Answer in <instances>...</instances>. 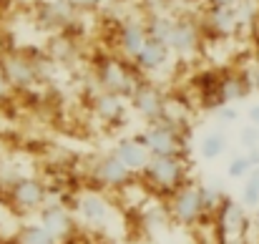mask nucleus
Listing matches in <instances>:
<instances>
[{
    "instance_id": "f257e3e1",
    "label": "nucleus",
    "mask_w": 259,
    "mask_h": 244,
    "mask_svg": "<svg viewBox=\"0 0 259 244\" xmlns=\"http://www.w3.org/2000/svg\"><path fill=\"white\" fill-rule=\"evenodd\" d=\"M166 214L171 217L176 224L181 227H196L209 217L204 194H201V184L196 181H186L184 186H179L169 196V207Z\"/></svg>"
},
{
    "instance_id": "f03ea898",
    "label": "nucleus",
    "mask_w": 259,
    "mask_h": 244,
    "mask_svg": "<svg viewBox=\"0 0 259 244\" xmlns=\"http://www.w3.org/2000/svg\"><path fill=\"white\" fill-rule=\"evenodd\" d=\"M93 78H96V86H98V88L111 91V93H116V96H121V98H126V101H131V96L136 93V88L144 81L134 68H128L126 61H121V58H116V56L103 58V61L98 63Z\"/></svg>"
},
{
    "instance_id": "7ed1b4c3",
    "label": "nucleus",
    "mask_w": 259,
    "mask_h": 244,
    "mask_svg": "<svg viewBox=\"0 0 259 244\" xmlns=\"http://www.w3.org/2000/svg\"><path fill=\"white\" fill-rule=\"evenodd\" d=\"M73 214L76 222L83 224L93 232H103L113 224L116 219V209L108 201V196H103L101 191H81L73 201Z\"/></svg>"
},
{
    "instance_id": "20e7f679",
    "label": "nucleus",
    "mask_w": 259,
    "mask_h": 244,
    "mask_svg": "<svg viewBox=\"0 0 259 244\" xmlns=\"http://www.w3.org/2000/svg\"><path fill=\"white\" fill-rule=\"evenodd\" d=\"M141 176L156 191L171 196L179 186L186 184V161L184 156H151V161Z\"/></svg>"
},
{
    "instance_id": "39448f33",
    "label": "nucleus",
    "mask_w": 259,
    "mask_h": 244,
    "mask_svg": "<svg viewBox=\"0 0 259 244\" xmlns=\"http://www.w3.org/2000/svg\"><path fill=\"white\" fill-rule=\"evenodd\" d=\"M144 139V144L149 146L151 156H181L186 144H184V129H179L176 124L159 118L146 124V129L139 134Z\"/></svg>"
},
{
    "instance_id": "423d86ee",
    "label": "nucleus",
    "mask_w": 259,
    "mask_h": 244,
    "mask_svg": "<svg viewBox=\"0 0 259 244\" xmlns=\"http://www.w3.org/2000/svg\"><path fill=\"white\" fill-rule=\"evenodd\" d=\"M48 201V186L38 176H23L8 189V204L18 214H38Z\"/></svg>"
},
{
    "instance_id": "0eeeda50",
    "label": "nucleus",
    "mask_w": 259,
    "mask_h": 244,
    "mask_svg": "<svg viewBox=\"0 0 259 244\" xmlns=\"http://www.w3.org/2000/svg\"><path fill=\"white\" fill-rule=\"evenodd\" d=\"M217 229H219V242L222 239H234V237H247L252 232V214L249 209L237 201V199H224V204L214 214Z\"/></svg>"
},
{
    "instance_id": "6e6552de",
    "label": "nucleus",
    "mask_w": 259,
    "mask_h": 244,
    "mask_svg": "<svg viewBox=\"0 0 259 244\" xmlns=\"http://www.w3.org/2000/svg\"><path fill=\"white\" fill-rule=\"evenodd\" d=\"M0 71L5 76V81L10 88H18V91H28L33 88L35 83L40 81V73H38V61L25 56V53H13L8 51L0 61Z\"/></svg>"
},
{
    "instance_id": "1a4fd4ad",
    "label": "nucleus",
    "mask_w": 259,
    "mask_h": 244,
    "mask_svg": "<svg viewBox=\"0 0 259 244\" xmlns=\"http://www.w3.org/2000/svg\"><path fill=\"white\" fill-rule=\"evenodd\" d=\"M91 176H93V181H96L101 189L116 191V189H126V186L134 181L136 174H131L113 151H108V154H103V156H98V159L93 161Z\"/></svg>"
},
{
    "instance_id": "9d476101",
    "label": "nucleus",
    "mask_w": 259,
    "mask_h": 244,
    "mask_svg": "<svg viewBox=\"0 0 259 244\" xmlns=\"http://www.w3.org/2000/svg\"><path fill=\"white\" fill-rule=\"evenodd\" d=\"M38 222H40L61 244H66L71 237H73L76 224H78L73 209L66 207L63 201H56V199H51V201L38 212Z\"/></svg>"
},
{
    "instance_id": "9b49d317",
    "label": "nucleus",
    "mask_w": 259,
    "mask_h": 244,
    "mask_svg": "<svg viewBox=\"0 0 259 244\" xmlns=\"http://www.w3.org/2000/svg\"><path fill=\"white\" fill-rule=\"evenodd\" d=\"M128 103H131V108H134L146 124H151V121L164 118L166 106H169V96H166L156 83L141 81V86L136 88V93L131 96Z\"/></svg>"
},
{
    "instance_id": "f8f14e48",
    "label": "nucleus",
    "mask_w": 259,
    "mask_h": 244,
    "mask_svg": "<svg viewBox=\"0 0 259 244\" xmlns=\"http://www.w3.org/2000/svg\"><path fill=\"white\" fill-rule=\"evenodd\" d=\"M201 40H204V33H201V25L194 18H189V15L174 18V30L171 40H169V48H171L174 56H179V58L196 56L199 48H201Z\"/></svg>"
},
{
    "instance_id": "ddd939ff",
    "label": "nucleus",
    "mask_w": 259,
    "mask_h": 244,
    "mask_svg": "<svg viewBox=\"0 0 259 244\" xmlns=\"http://www.w3.org/2000/svg\"><path fill=\"white\" fill-rule=\"evenodd\" d=\"M244 10H247V3H242L237 8H232V5H209L206 25L211 28V33H217L222 38H232L247 20Z\"/></svg>"
},
{
    "instance_id": "4468645a",
    "label": "nucleus",
    "mask_w": 259,
    "mask_h": 244,
    "mask_svg": "<svg viewBox=\"0 0 259 244\" xmlns=\"http://www.w3.org/2000/svg\"><path fill=\"white\" fill-rule=\"evenodd\" d=\"M111 151L121 159V164H123L131 174H144V169L151 161V151H149V146L144 144L141 136H121V139L113 144Z\"/></svg>"
},
{
    "instance_id": "2eb2a0df",
    "label": "nucleus",
    "mask_w": 259,
    "mask_h": 244,
    "mask_svg": "<svg viewBox=\"0 0 259 244\" xmlns=\"http://www.w3.org/2000/svg\"><path fill=\"white\" fill-rule=\"evenodd\" d=\"M126 98L111 93V91H103L96 86V93H93V116L101 118L103 124H121L126 118Z\"/></svg>"
},
{
    "instance_id": "dca6fc26",
    "label": "nucleus",
    "mask_w": 259,
    "mask_h": 244,
    "mask_svg": "<svg viewBox=\"0 0 259 244\" xmlns=\"http://www.w3.org/2000/svg\"><path fill=\"white\" fill-rule=\"evenodd\" d=\"M146 40H149V33H146V23H141V20H136V18H128L121 28H118V33H116V43H118V51H121V56L123 58H136V53L146 46Z\"/></svg>"
},
{
    "instance_id": "f3484780",
    "label": "nucleus",
    "mask_w": 259,
    "mask_h": 244,
    "mask_svg": "<svg viewBox=\"0 0 259 244\" xmlns=\"http://www.w3.org/2000/svg\"><path fill=\"white\" fill-rule=\"evenodd\" d=\"M252 91V83L247 78V71H234V73H227L222 76L217 83V98L219 103H242L244 98H249Z\"/></svg>"
},
{
    "instance_id": "a211bd4d",
    "label": "nucleus",
    "mask_w": 259,
    "mask_h": 244,
    "mask_svg": "<svg viewBox=\"0 0 259 244\" xmlns=\"http://www.w3.org/2000/svg\"><path fill=\"white\" fill-rule=\"evenodd\" d=\"M171 48L169 46H164V43H159V40H146V46L136 53V58H134V63H136V68L141 71V73H159L161 68H166L169 66V61H171Z\"/></svg>"
},
{
    "instance_id": "6ab92c4d",
    "label": "nucleus",
    "mask_w": 259,
    "mask_h": 244,
    "mask_svg": "<svg viewBox=\"0 0 259 244\" xmlns=\"http://www.w3.org/2000/svg\"><path fill=\"white\" fill-rule=\"evenodd\" d=\"M76 15H78V10L68 0H46L40 5V20L56 30H66L76 20Z\"/></svg>"
},
{
    "instance_id": "aec40b11",
    "label": "nucleus",
    "mask_w": 259,
    "mask_h": 244,
    "mask_svg": "<svg viewBox=\"0 0 259 244\" xmlns=\"http://www.w3.org/2000/svg\"><path fill=\"white\" fill-rule=\"evenodd\" d=\"M227 146H229L227 134L222 129H214V131H209V134L201 136V141H199V156L204 161H217L219 156H224Z\"/></svg>"
},
{
    "instance_id": "412c9836",
    "label": "nucleus",
    "mask_w": 259,
    "mask_h": 244,
    "mask_svg": "<svg viewBox=\"0 0 259 244\" xmlns=\"http://www.w3.org/2000/svg\"><path fill=\"white\" fill-rule=\"evenodd\" d=\"M144 23H146V33H149L151 40H159V43L169 46L174 30V18L169 13H151Z\"/></svg>"
},
{
    "instance_id": "4be33fe9",
    "label": "nucleus",
    "mask_w": 259,
    "mask_h": 244,
    "mask_svg": "<svg viewBox=\"0 0 259 244\" xmlns=\"http://www.w3.org/2000/svg\"><path fill=\"white\" fill-rule=\"evenodd\" d=\"M15 244H61L40 222H30L25 227H20Z\"/></svg>"
},
{
    "instance_id": "5701e85b",
    "label": "nucleus",
    "mask_w": 259,
    "mask_h": 244,
    "mask_svg": "<svg viewBox=\"0 0 259 244\" xmlns=\"http://www.w3.org/2000/svg\"><path fill=\"white\" fill-rule=\"evenodd\" d=\"M239 201H242L247 209H252V212L259 207V166H257V169H252V174L242 181Z\"/></svg>"
},
{
    "instance_id": "b1692460",
    "label": "nucleus",
    "mask_w": 259,
    "mask_h": 244,
    "mask_svg": "<svg viewBox=\"0 0 259 244\" xmlns=\"http://www.w3.org/2000/svg\"><path fill=\"white\" fill-rule=\"evenodd\" d=\"M48 58L53 63H71L76 58V48L73 43L68 40V35H56L53 43H51V51H48Z\"/></svg>"
},
{
    "instance_id": "393cba45",
    "label": "nucleus",
    "mask_w": 259,
    "mask_h": 244,
    "mask_svg": "<svg viewBox=\"0 0 259 244\" xmlns=\"http://www.w3.org/2000/svg\"><path fill=\"white\" fill-rule=\"evenodd\" d=\"M252 169H254V164L249 161L247 154H234V156L227 161V176L234 179V181H244V179L252 174Z\"/></svg>"
},
{
    "instance_id": "a878e982",
    "label": "nucleus",
    "mask_w": 259,
    "mask_h": 244,
    "mask_svg": "<svg viewBox=\"0 0 259 244\" xmlns=\"http://www.w3.org/2000/svg\"><path fill=\"white\" fill-rule=\"evenodd\" d=\"M214 113H217V124H219V129L234 126V124L239 121V108H237L234 103H222Z\"/></svg>"
},
{
    "instance_id": "bb28decb",
    "label": "nucleus",
    "mask_w": 259,
    "mask_h": 244,
    "mask_svg": "<svg viewBox=\"0 0 259 244\" xmlns=\"http://www.w3.org/2000/svg\"><path fill=\"white\" fill-rule=\"evenodd\" d=\"M239 144H242L244 151H257L259 149V129L257 126L247 124V126L239 131Z\"/></svg>"
},
{
    "instance_id": "cd10ccee",
    "label": "nucleus",
    "mask_w": 259,
    "mask_h": 244,
    "mask_svg": "<svg viewBox=\"0 0 259 244\" xmlns=\"http://www.w3.org/2000/svg\"><path fill=\"white\" fill-rule=\"evenodd\" d=\"M68 3H71L78 13H91V10H98L103 0H68Z\"/></svg>"
},
{
    "instance_id": "c85d7f7f",
    "label": "nucleus",
    "mask_w": 259,
    "mask_h": 244,
    "mask_svg": "<svg viewBox=\"0 0 259 244\" xmlns=\"http://www.w3.org/2000/svg\"><path fill=\"white\" fill-rule=\"evenodd\" d=\"M247 78H249V83H252V91L259 93V58L247 68Z\"/></svg>"
},
{
    "instance_id": "c756f323",
    "label": "nucleus",
    "mask_w": 259,
    "mask_h": 244,
    "mask_svg": "<svg viewBox=\"0 0 259 244\" xmlns=\"http://www.w3.org/2000/svg\"><path fill=\"white\" fill-rule=\"evenodd\" d=\"M247 121L259 129V103H252V106L247 108Z\"/></svg>"
},
{
    "instance_id": "7c9ffc66",
    "label": "nucleus",
    "mask_w": 259,
    "mask_h": 244,
    "mask_svg": "<svg viewBox=\"0 0 259 244\" xmlns=\"http://www.w3.org/2000/svg\"><path fill=\"white\" fill-rule=\"evenodd\" d=\"M252 234L259 239V207L252 212Z\"/></svg>"
},
{
    "instance_id": "2f4dec72",
    "label": "nucleus",
    "mask_w": 259,
    "mask_h": 244,
    "mask_svg": "<svg viewBox=\"0 0 259 244\" xmlns=\"http://www.w3.org/2000/svg\"><path fill=\"white\" fill-rule=\"evenodd\" d=\"M242 3H247V0H209V5H232V8H237Z\"/></svg>"
},
{
    "instance_id": "473e14b6",
    "label": "nucleus",
    "mask_w": 259,
    "mask_h": 244,
    "mask_svg": "<svg viewBox=\"0 0 259 244\" xmlns=\"http://www.w3.org/2000/svg\"><path fill=\"white\" fill-rule=\"evenodd\" d=\"M219 244H249V237H234V239H222Z\"/></svg>"
},
{
    "instance_id": "72a5a7b5",
    "label": "nucleus",
    "mask_w": 259,
    "mask_h": 244,
    "mask_svg": "<svg viewBox=\"0 0 259 244\" xmlns=\"http://www.w3.org/2000/svg\"><path fill=\"white\" fill-rule=\"evenodd\" d=\"M8 88H10V86H8L5 76H3V71H0V96H5V93H8Z\"/></svg>"
},
{
    "instance_id": "f704fd0d",
    "label": "nucleus",
    "mask_w": 259,
    "mask_h": 244,
    "mask_svg": "<svg viewBox=\"0 0 259 244\" xmlns=\"http://www.w3.org/2000/svg\"><path fill=\"white\" fill-rule=\"evenodd\" d=\"M5 161V144H3V139H0V164Z\"/></svg>"
},
{
    "instance_id": "c9c22d12",
    "label": "nucleus",
    "mask_w": 259,
    "mask_h": 244,
    "mask_svg": "<svg viewBox=\"0 0 259 244\" xmlns=\"http://www.w3.org/2000/svg\"><path fill=\"white\" fill-rule=\"evenodd\" d=\"M5 53H8V51H5V48H3V43H0V61H3V56H5Z\"/></svg>"
}]
</instances>
